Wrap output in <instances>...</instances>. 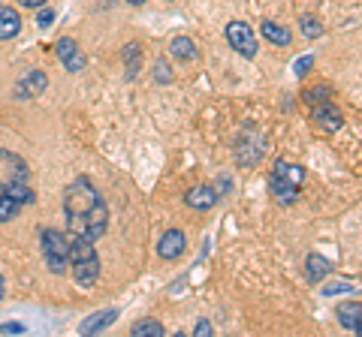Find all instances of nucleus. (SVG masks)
Here are the masks:
<instances>
[{
  "mask_svg": "<svg viewBox=\"0 0 362 337\" xmlns=\"http://www.w3.org/2000/svg\"><path fill=\"white\" fill-rule=\"evenodd\" d=\"M63 211H67V232L88 241H100L109 229V208L100 190L88 178H76L63 190Z\"/></svg>",
  "mask_w": 362,
  "mask_h": 337,
  "instance_id": "obj_1",
  "label": "nucleus"
},
{
  "mask_svg": "<svg viewBox=\"0 0 362 337\" xmlns=\"http://www.w3.org/2000/svg\"><path fill=\"white\" fill-rule=\"evenodd\" d=\"M70 271L81 289H90L100 277V256L94 250V241L70 235Z\"/></svg>",
  "mask_w": 362,
  "mask_h": 337,
  "instance_id": "obj_2",
  "label": "nucleus"
},
{
  "mask_svg": "<svg viewBox=\"0 0 362 337\" xmlns=\"http://www.w3.org/2000/svg\"><path fill=\"white\" fill-rule=\"evenodd\" d=\"M40 250L52 274L63 277L70 271V235L45 226V229H40Z\"/></svg>",
  "mask_w": 362,
  "mask_h": 337,
  "instance_id": "obj_3",
  "label": "nucleus"
},
{
  "mask_svg": "<svg viewBox=\"0 0 362 337\" xmlns=\"http://www.w3.org/2000/svg\"><path fill=\"white\" fill-rule=\"evenodd\" d=\"M305 184V169L296 166V163L278 160L275 169H272V193L281 205H293L299 199V187Z\"/></svg>",
  "mask_w": 362,
  "mask_h": 337,
  "instance_id": "obj_4",
  "label": "nucleus"
},
{
  "mask_svg": "<svg viewBox=\"0 0 362 337\" xmlns=\"http://www.w3.org/2000/svg\"><path fill=\"white\" fill-rule=\"evenodd\" d=\"M0 184L3 190L13 184H31V166L24 163V157L13 151H0Z\"/></svg>",
  "mask_w": 362,
  "mask_h": 337,
  "instance_id": "obj_5",
  "label": "nucleus"
},
{
  "mask_svg": "<svg viewBox=\"0 0 362 337\" xmlns=\"http://www.w3.org/2000/svg\"><path fill=\"white\" fill-rule=\"evenodd\" d=\"M223 36H226V42H230V49L239 51L242 58H253V54H257V36H253V31L244 22H230Z\"/></svg>",
  "mask_w": 362,
  "mask_h": 337,
  "instance_id": "obj_6",
  "label": "nucleus"
},
{
  "mask_svg": "<svg viewBox=\"0 0 362 337\" xmlns=\"http://www.w3.org/2000/svg\"><path fill=\"white\" fill-rule=\"evenodd\" d=\"M54 54L61 58V63H63V69H67V72H81V69H85V63H88V58L81 54L79 42L72 40V36H63V40L54 42Z\"/></svg>",
  "mask_w": 362,
  "mask_h": 337,
  "instance_id": "obj_7",
  "label": "nucleus"
},
{
  "mask_svg": "<svg viewBox=\"0 0 362 337\" xmlns=\"http://www.w3.org/2000/svg\"><path fill=\"white\" fill-rule=\"evenodd\" d=\"M311 117H314V124H317V126H323L326 133H338L341 126H344V117H341L338 108L332 106V99H326V103L311 106Z\"/></svg>",
  "mask_w": 362,
  "mask_h": 337,
  "instance_id": "obj_8",
  "label": "nucleus"
},
{
  "mask_svg": "<svg viewBox=\"0 0 362 337\" xmlns=\"http://www.w3.org/2000/svg\"><path fill=\"white\" fill-rule=\"evenodd\" d=\"M187 247V238H184V232L181 229H169L163 238L157 241V256L160 259H181V253H184Z\"/></svg>",
  "mask_w": 362,
  "mask_h": 337,
  "instance_id": "obj_9",
  "label": "nucleus"
},
{
  "mask_svg": "<svg viewBox=\"0 0 362 337\" xmlns=\"http://www.w3.org/2000/svg\"><path fill=\"white\" fill-rule=\"evenodd\" d=\"M217 199H221V193H217L214 187H190L184 193V205L194 208V211H208V208L217 205Z\"/></svg>",
  "mask_w": 362,
  "mask_h": 337,
  "instance_id": "obj_10",
  "label": "nucleus"
},
{
  "mask_svg": "<svg viewBox=\"0 0 362 337\" xmlns=\"http://www.w3.org/2000/svg\"><path fill=\"white\" fill-rule=\"evenodd\" d=\"M118 316H121V311H118V307H109V311L90 313L88 320L79 325V334H100V331H106L109 325L118 322Z\"/></svg>",
  "mask_w": 362,
  "mask_h": 337,
  "instance_id": "obj_11",
  "label": "nucleus"
},
{
  "mask_svg": "<svg viewBox=\"0 0 362 337\" xmlns=\"http://www.w3.org/2000/svg\"><path fill=\"white\" fill-rule=\"evenodd\" d=\"M45 88H49V79H45V72H40V69H31V72H27V76H24V79L15 85V97H18V99L40 97Z\"/></svg>",
  "mask_w": 362,
  "mask_h": 337,
  "instance_id": "obj_12",
  "label": "nucleus"
},
{
  "mask_svg": "<svg viewBox=\"0 0 362 337\" xmlns=\"http://www.w3.org/2000/svg\"><path fill=\"white\" fill-rule=\"evenodd\" d=\"M262 151H266V145H262L257 135H253V139H242L235 145V157H239L242 166H253V163L262 157Z\"/></svg>",
  "mask_w": 362,
  "mask_h": 337,
  "instance_id": "obj_13",
  "label": "nucleus"
},
{
  "mask_svg": "<svg viewBox=\"0 0 362 337\" xmlns=\"http://www.w3.org/2000/svg\"><path fill=\"white\" fill-rule=\"evenodd\" d=\"M329 271H332L329 259L320 256V253H311V256L305 259V280H308V283H323Z\"/></svg>",
  "mask_w": 362,
  "mask_h": 337,
  "instance_id": "obj_14",
  "label": "nucleus"
},
{
  "mask_svg": "<svg viewBox=\"0 0 362 337\" xmlns=\"http://www.w3.org/2000/svg\"><path fill=\"white\" fill-rule=\"evenodd\" d=\"M18 33H22V15L13 6L0 3V40H13Z\"/></svg>",
  "mask_w": 362,
  "mask_h": 337,
  "instance_id": "obj_15",
  "label": "nucleus"
},
{
  "mask_svg": "<svg viewBox=\"0 0 362 337\" xmlns=\"http://www.w3.org/2000/svg\"><path fill=\"white\" fill-rule=\"evenodd\" d=\"M169 54L175 60H181V63H187V60H196V42L190 40V36H175V40L169 42Z\"/></svg>",
  "mask_w": 362,
  "mask_h": 337,
  "instance_id": "obj_16",
  "label": "nucleus"
},
{
  "mask_svg": "<svg viewBox=\"0 0 362 337\" xmlns=\"http://www.w3.org/2000/svg\"><path fill=\"white\" fill-rule=\"evenodd\" d=\"M121 58H124V69H127V79H136L142 69V49L136 42H127L121 49Z\"/></svg>",
  "mask_w": 362,
  "mask_h": 337,
  "instance_id": "obj_17",
  "label": "nucleus"
},
{
  "mask_svg": "<svg viewBox=\"0 0 362 337\" xmlns=\"http://www.w3.org/2000/svg\"><path fill=\"white\" fill-rule=\"evenodd\" d=\"M260 31H262V36H266V40H269L272 45H290V42H293V33H290L284 24L262 22V24H260Z\"/></svg>",
  "mask_w": 362,
  "mask_h": 337,
  "instance_id": "obj_18",
  "label": "nucleus"
},
{
  "mask_svg": "<svg viewBox=\"0 0 362 337\" xmlns=\"http://www.w3.org/2000/svg\"><path fill=\"white\" fill-rule=\"evenodd\" d=\"M299 31H302V36H308V40H320L323 36V22L311 13L299 15Z\"/></svg>",
  "mask_w": 362,
  "mask_h": 337,
  "instance_id": "obj_19",
  "label": "nucleus"
},
{
  "mask_svg": "<svg viewBox=\"0 0 362 337\" xmlns=\"http://www.w3.org/2000/svg\"><path fill=\"white\" fill-rule=\"evenodd\" d=\"M130 334H136V337H160L163 334V325L157 320H139V322H133Z\"/></svg>",
  "mask_w": 362,
  "mask_h": 337,
  "instance_id": "obj_20",
  "label": "nucleus"
},
{
  "mask_svg": "<svg viewBox=\"0 0 362 337\" xmlns=\"http://www.w3.org/2000/svg\"><path fill=\"white\" fill-rule=\"evenodd\" d=\"M302 97H305L308 106H317V103H326V99H332V90L326 88V85H314V88H308Z\"/></svg>",
  "mask_w": 362,
  "mask_h": 337,
  "instance_id": "obj_21",
  "label": "nucleus"
},
{
  "mask_svg": "<svg viewBox=\"0 0 362 337\" xmlns=\"http://www.w3.org/2000/svg\"><path fill=\"white\" fill-rule=\"evenodd\" d=\"M311 67H314V54H305V58H299L296 63H293V72L299 79L302 76H308V72H311Z\"/></svg>",
  "mask_w": 362,
  "mask_h": 337,
  "instance_id": "obj_22",
  "label": "nucleus"
},
{
  "mask_svg": "<svg viewBox=\"0 0 362 337\" xmlns=\"http://www.w3.org/2000/svg\"><path fill=\"white\" fill-rule=\"evenodd\" d=\"M154 81H160V85H169L172 81V72H169L166 60H157V67H154Z\"/></svg>",
  "mask_w": 362,
  "mask_h": 337,
  "instance_id": "obj_23",
  "label": "nucleus"
},
{
  "mask_svg": "<svg viewBox=\"0 0 362 337\" xmlns=\"http://www.w3.org/2000/svg\"><path fill=\"white\" fill-rule=\"evenodd\" d=\"M344 293H353L350 283H329L323 286V295H344Z\"/></svg>",
  "mask_w": 362,
  "mask_h": 337,
  "instance_id": "obj_24",
  "label": "nucleus"
},
{
  "mask_svg": "<svg viewBox=\"0 0 362 337\" xmlns=\"http://www.w3.org/2000/svg\"><path fill=\"white\" fill-rule=\"evenodd\" d=\"M36 24H40L42 31H49V27L54 24V13H52V9H42V13L36 15Z\"/></svg>",
  "mask_w": 362,
  "mask_h": 337,
  "instance_id": "obj_25",
  "label": "nucleus"
},
{
  "mask_svg": "<svg viewBox=\"0 0 362 337\" xmlns=\"http://www.w3.org/2000/svg\"><path fill=\"white\" fill-rule=\"evenodd\" d=\"M0 331L3 334H24V325L22 322H0Z\"/></svg>",
  "mask_w": 362,
  "mask_h": 337,
  "instance_id": "obj_26",
  "label": "nucleus"
},
{
  "mask_svg": "<svg viewBox=\"0 0 362 337\" xmlns=\"http://www.w3.org/2000/svg\"><path fill=\"white\" fill-rule=\"evenodd\" d=\"M194 334H196V337H208V334H212V322L199 320V322H196V329H194Z\"/></svg>",
  "mask_w": 362,
  "mask_h": 337,
  "instance_id": "obj_27",
  "label": "nucleus"
},
{
  "mask_svg": "<svg viewBox=\"0 0 362 337\" xmlns=\"http://www.w3.org/2000/svg\"><path fill=\"white\" fill-rule=\"evenodd\" d=\"M18 6H24V9H42L49 0H15Z\"/></svg>",
  "mask_w": 362,
  "mask_h": 337,
  "instance_id": "obj_28",
  "label": "nucleus"
},
{
  "mask_svg": "<svg viewBox=\"0 0 362 337\" xmlns=\"http://www.w3.org/2000/svg\"><path fill=\"white\" fill-rule=\"evenodd\" d=\"M350 331H353V334H359V337H362V313L356 316V322H353V329H350Z\"/></svg>",
  "mask_w": 362,
  "mask_h": 337,
  "instance_id": "obj_29",
  "label": "nucleus"
},
{
  "mask_svg": "<svg viewBox=\"0 0 362 337\" xmlns=\"http://www.w3.org/2000/svg\"><path fill=\"white\" fill-rule=\"evenodd\" d=\"M3 295H6V280H3V274H0V302H3Z\"/></svg>",
  "mask_w": 362,
  "mask_h": 337,
  "instance_id": "obj_30",
  "label": "nucleus"
},
{
  "mask_svg": "<svg viewBox=\"0 0 362 337\" xmlns=\"http://www.w3.org/2000/svg\"><path fill=\"white\" fill-rule=\"evenodd\" d=\"M127 3H130V6H142L145 0H127Z\"/></svg>",
  "mask_w": 362,
  "mask_h": 337,
  "instance_id": "obj_31",
  "label": "nucleus"
},
{
  "mask_svg": "<svg viewBox=\"0 0 362 337\" xmlns=\"http://www.w3.org/2000/svg\"><path fill=\"white\" fill-rule=\"evenodd\" d=\"M3 193H6V190H3V184H0V196H3Z\"/></svg>",
  "mask_w": 362,
  "mask_h": 337,
  "instance_id": "obj_32",
  "label": "nucleus"
}]
</instances>
